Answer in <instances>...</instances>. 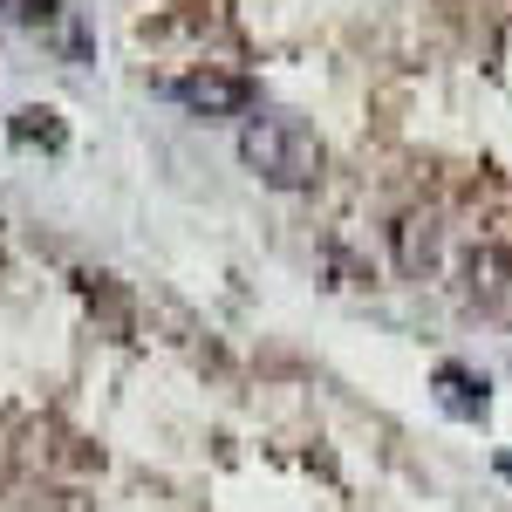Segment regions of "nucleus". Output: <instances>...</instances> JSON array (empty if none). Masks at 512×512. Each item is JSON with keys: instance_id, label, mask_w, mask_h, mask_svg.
Wrapping results in <instances>:
<instances>
[{"instance_id": "1", "label": "nucleus", "mask_w": 512, "mask_h": 512, "mask_svg": "<svg viewBox=\"0 0 512 512\" xmlns=\"http://www.w3.org/2000/svg\"><path fill=\"white\" fill-rule=\"evenodd\" d=\"M239 158L274 192H301V185H315V171H321V137L294 110H260L239 130Z\"/></svg>"}, {"instance_id": "2", "label": "nucleus", "mask_w": 512, "mask_h": 512, "mask_svg": "<svg viewBox=\"0 0 512 512\" xmlns=\"http://www.w3.org/2000/svg\"><path fill=\"white\" fill-rule=\"evenodd\" d=\"M164 96L171 103H185V110H198V117H239L246 103H253V82L246 76H171L164 82Z\"/></svg>"}, {"instance_id": "3", "label": "nucleus", "mask_w": 512, "mask_h": 512, "mask_svg": "<svg viewBox=\"0 0 512 512\" xmlns=\"http://www.w3.org/2000/svg\"><path fill=\"white\" fill-rule=\"evenodd\" d=\"M0 7H7L14 21H48V14H55V0H0Z\"/></svg>"}]
</instances>
